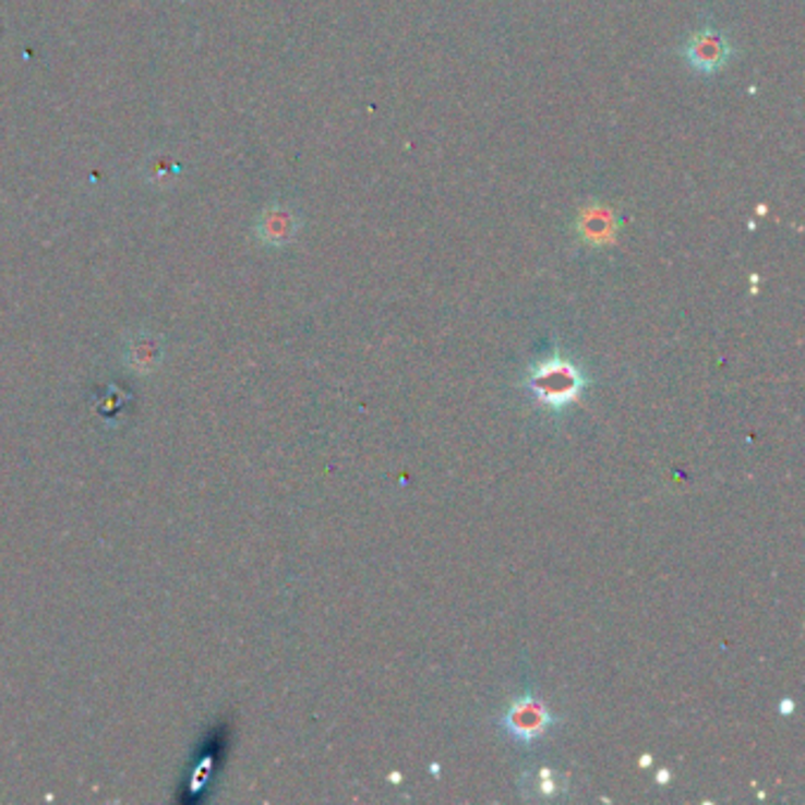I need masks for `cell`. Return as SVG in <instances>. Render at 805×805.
I'll return each instance as SVG.
<instances>
[{
  "label": "cell",
  "instance_id": "cell-1",
  "mask_svg": "<svg viewBox=\"0 0 805 805\" xmlns=\"http://www.w3.org/2000/svg\"><path fill=\"white\" fill-rule=\"evenodd\" d=\"M529 391L541 405L557 411L569 407L572 401L581 395L584 376L577 367L567 362V359L553 357L537 371H531Z\"/></svg>",
  "mask_w": 805,
  "mask_h": 805
},
{
  "label": "cell",
  "instance_id": "cell-2",
  "mask_svg": "<svg viewBox=\"0 0 805 805\" xmlns=\"http://www.w3.org/2000/svg\"><path fill=\"white\" fill-rule=\"evenodd\" d=\"M681 52L685 62L699 71V74H716V71H721L730 62L735 50H732V43L723 32H718L713 26H704L687 38Z\"/></svg>",
  "mask_w": 805,
  "mask_h": 805
},
{
  "label": "cell",
  "instance_id": "cell-3",
  "mask_svg": "<svg viewBox=\"0 0 805 805\" xmlns=\"http://www.w3.org/2000/svg\"><path fill=\"white\" fill-rule=\"evenodd\" d=\"M553 723L555 718L551 716V711H545L543 704L531 695L515 699L513 707L506 711V718H503L506 732L520 744H531L539 740Z\"/></svg>",
  "mask_w": 805,
  "mask_h": 805
},
{
  "label": "cell",
  "instance_id": "cell-4",
  "mask_svg": "<svg viewBox=\"0 0 805 805\" xmlns=\"http://www.w3.org/2000/svg\"><path fill=\"white\" fill-rule=\"evenodd\" d=\"M298 229L300 218L293 208L284 204H272L261 213V218H257L255 237L261 239L265 247L281 249L289 247V243L298 237Z\"/></svg>",
  "mask_w": 805,
  "mask_h": 805
},
{
  "label": "cell",
  "instance_id": "cell-5",
  "mask_svg": "<svg viewBox=\"0 0 805 805\" xmlns=\"http://www.w3.org/2000/svg\"><path fill=\"white\" fill-rule=\"evenodd\" d=\"M577 232L584 243L588 247H608L616 237V223H614V211L593 201L591 206H586L579 213V225Z\"/></svg>",
  "mask_w": 805,
  "mask_h": 805
},
{
  "label": "cell",
  "instance_id": "cell-6",
  "mask_svg": "<svg viewBox=\"0 0 805 805\" xmlns=\"http://www.w3.org/2000/svg\"><path fill=\"white\" fill-rule=\"evenodd\" d=\"M128 364L133 369H137L140 373H149L152 369H156L161 359V345L154 336H140L131 343V348L125 352Z\"/></svg>",
  "mask_w": 805,
  "mask_h": 805
},
{
  "label": "cell",
  "instance_id": "cell-7",
  "mask_svg": "<svg viewBox=\"0 0 805 805\" xmlns=\"http://www.w3.org/2000/svg\"><path fill=\"white\" fill-rule=\"evenodd\" d=\"M178 176V166L172 164L168 156H156V159L149 161V178L156 184H164L168 180H172Z\"/></svg>",
  "mask_w": 805,
  "mask_h": 805
}]
</instances>
